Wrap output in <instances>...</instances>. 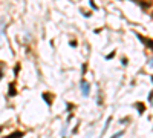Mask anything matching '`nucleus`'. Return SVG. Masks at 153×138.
<instances>
[{"label":"nucleus","mask_w":153,"mask_h":138,"mask_svg":"<svg viewBox=\"0 0 153 138\" xmlns=\"http://www.w3.org/2000/svg\"><path fill=\"white\" fill-rule=\"evenodd\" d=\"M83 91H84V94H87V85H84V83H83Z\"/></svg>","instance_id":"f257e3e1"}]
</instances>
